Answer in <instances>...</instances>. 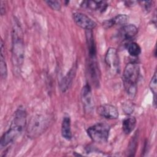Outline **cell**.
<instances>
[{"instance_id": "obj_11", "label": "cell", "mask_w": 157, "mask_h": 157, "mask_svg": "<svg viewBox=\"0 0 157 157\" xmlns=\"http://www.w3.org/2000/svg\"><path fill=\"white\" fill-rule=\"evenodd\" d=\"M85 37L88 50V59H96V46L92 30L85 31Z\"/></svg>"}, {"instance_id": "obj_19", "label": "cell", "mask_w": 157, "mask_h": 157, "mask_svg": "<svg viewBox=\"0 0 157 157\" xmlns=\"http://www.w3.org/2000/svg\"><path fill=\"white\" fill-rule=\"evenodd\" d=\"M127 50L129 54L134 57L138 56L141 53V48L140 45L134 42H131L128 45Z\"/></svg>"}, {"instance_id": "obj_8", "label": "cell", "mask_w": 157, "mask_h": 157, "mask_svg": "<svg viewBox=\"0 0 157 157\" xmlns=\"http://www.w3.org/2000/svg\"><path fill=\"white\" fill-rule=\"evenodd\" d=\"M75 23L80 28L86 30H92L96 26V23L91 18L81 12H74L72 14Z\"/></svg>"}, {"instance_id": "obj_12", "label": "cell", "mask_w": 157, "mask_h": 157, "mask_svg": "<svg viewBox=\"0 0 157 157\" xmlns=\"http://www.w3.org/2000/svg\"><path fill=\"white\" fill-rule=\"evenodd\" d=\"M129 17L125 14L117 15L109 20L102 22V26L105 29H109L115 25H124L127 23Z\"/></svg>"}, {"instance_id": "obj_23", "label": "cell", "mask_w": 157, "mask_h": 157, "mask_svg": "<svg viewBox=\"0 0 157 157\" xmlns=\"http://www.w3.org/2000/svg\"><path fill=\"white\" fill-rule=\"evenodd\" d=\"M0 9H1V15H4L5 13V6H3L2 4V1H1V7H0Z\"/></svg>"}, {"instance_id": "obj_22", "label": "cell", "mask_w": 157, "mask_h": 157, "mask_svg": "<svg viewBox=\"0 0 157 157\" xmlns=\"http://www.w3.org/2000/svg\"><path fill=\"white\" fill-rule=\"evenodd\" d=\"M142 3L144 4V9L146 10H149L152 6L153 2L152 1H143V2H142Z\"/></svg>"}, {"instance_id": "obj_13", "label": "cell", "mask_w": 157, "mask_h": 157, "mask_svg": "<svg viewBox=\"0 0 157 157\" xmlns=\"http://www.w3.org/2000/svg\"><path fill=\"white\" fill-rule=\"evenodd\" d=\"M81 6L83 8L88 9L91 10L103 12L107 9L108 4L105 1H85L82 2Z\"/></svg>"}, {"instance_id": "obj_3", "label": "cell", "mask_w": 157, "mask_h": 157, "mask_svg": "<svg viewBox=\"0 0 157 157\" xmlns=\"http://www.w3.org/2000/svg\"><path fill=\"white\" fill-rule=\"evenodd\" d=\"M140 74L139 66L136 63H129L125 66L122 80L124 90L130 98H134L137 93V83Z\"/></svg>"}, {"instance_id": "obj_15", "label": "cell", "mask_w": 157, "mask_h": 157, "mask_svg": "<svg viewBox=\"0 0 157 157\" xmlns=\"http://www.w3.org/2000/svg\"><path fill=\"white\" fill-rule=\"evenodd\" d=\"M75 70L76 68L75 67L71 68L68 73L62 79L60 84V88L63 92H65L66 90H67L72 84L74 75L75 74Z\"/></svg>"}, {"instance_id": "obj_4", "label": "cell", "mask_w": 157, "mask_h": 157, "mask_svg": "<svg viewBox=\"0 0 157 157\" xmlns=\"http://www.w3.org/2000/svg\"><path fill=\"white\" fill-rule=\"evenodd\" d=\"M50 123V118L44 114H36L29 120L26 132L29 138L35 139L42 134L48 128Z\"/></svg>"}, {"instance_id": "obj_6", "label": "cell", "mask_w": 157, "mask_h": 157, "mask_svg": "<svg viewBox=\"0 0 157 157\" xmlns=\"http://www.w3.org/2000/svg\"><path fill=\"white\" fill-rule=\"evenodd\" d=\"M105 62L112 74H116L120 71V59L117 50L113 47L108 48L105 55Z\"/></svg>"}, {"instance_id": "obj_7", "label": "cell", "mask_w": 157, "mask_h": 157, "mask_svg": "<svg viewBox=\"0 0 157 157\" xmlns=\"http://www.w3.org/2000/svg\"><path fill=\"white\" fill-rule=\"evenodd\" d=\"M80 98L85 112L88 113L92 112L94 109V104L91 92V88L88 83L85 85L82 88Z\"/></svg>"}, {"instance_id": "obj_21", "label": "cell", "mask_w": 157, "mask_h": 157, "mask_svg": "<svg viewBox=\"0 0 157 157\" xmlns=\"http://www.w3.org/2000/svg\"><path fill=\"white\" fill-rule=\"evenodd\" d=\"M45 2L53 10H59L61 9V4L58 1H46Z\"/></svg>"}, {"instance_id": "obj_20", "label": "cell", "mask_w": 157, "mask_h": 157, "mask_svg": "<svg viewBox=\"0 0 157 157\" xmlns=\"http://www.w3.org/2000/svg\"><path fill=\"white\" fill-rule=\"evenodd\" d=\"M156 72H155L151 78V80L149 83V87L153 94V106L156 107V92H157V82H156Z\"/></svg>"}, {"instance_id": "obj_2", "label": "cell", "mask_w": 157, "mask_h": 157, "mask_svg": "<svg viewBox=\"0 0 157 157\" xmlns=\"http://www.w3.org/2000/svg\"><path fill=\"white\" fill-rule=\"evenodd\" d=\"M12 31V62L13 69L19 72L25 58V44L21 28L17 20H13Z\"/></svg>"}, {"instance_id": "obj_5", "label": "cell", "mask_w": 157, "mask_h": 157, "mask_svg": "<svg viewBox=\"0 0 157 157\" xmlns=\"http://www.w3.org/2000/svg\"><path fill=\"white\" fill-rule=\"evenodd\" d=\"M110 130V126L105 122H100L89 127L86 132L90 139L97 143L107 142Z\"/></svg>"}, {"instance_id": "obj_14", "label": "cell", "mask_w": 157, "mask_h": 157, "mask_svg": "<svg viewBox=\"0 0 157 157\" xmlns=\"http://www.w3.org/2000/svg\"><path fill=\"white\" fill-rule=\"evenodd\" d=\"M61 135L63 138L70 140L72 137L71 131V118L68 116L64 117L61 123Z\"/></svg>"}, {"instance_id": "obj_10", "label": "cell", "mask_w": 157, "mask_h": 157, "mask_svg": "<svg viewBox=\"0 0 157 157\" xmlns=\"http://www.w3.org/2000/svg\"><path fill=\"white\" fill-rule=\"evenodd\" d=\"M138 33L137 28L132 24L123 25L118 32V37L122 40H128L133 38Z\"/></svg>"}, {"instance_id": "obj_16", "label": "cell", "mask_w": 157, "mask_h": 157, "mask_svg": "<svg viewBox=\"0 0 157 157\" xmlns=\"http://www.w3.org/2000/svg\"><path fill=\"white\" fill-rule=\"evenodd\" d=\"M136 125V119L134 117L129 116L123 120L122 129L123 132L128 135L134 129Z\"/></svg>"}, {"instance_id": "obj_18", "label": "cell", "mask_w": 157, "mask_h": 157, "mask_svg": "<svg viewBox=\"0 0 157 157\" xmlns=\"http://www.w3.org/2000/svg\"><path fill=\"white\" fill-rule=\"evenodd\" d=\"M136 132L132 136L131 139L129 141V144L128 145V155L129 156H134L135 153L136 151L137 146L138 144V133Z\"/></svg>"}, {"instance_id": "obj_17", "label": "cell", "mask_w": 157, "mask_h": 157, "mask_svg": "<svg viewBox=\"0 0 157 157\" xmlns=\"http://www.w3.org/2000/svg\"><path fill=\"white\" fill-rule=\"evenodd\" d=\"M4 43L3 40H1V56H0V72L1 77L3 79H6L7 76V67L5 60V56L4 54Z\"/></svg>"}, {"instance_id": "obj_1", "label": "cell", "mask_w": 157, "mask_h": 157, "mask_svg": "<svg viewBox=\"0 0 157 157\" xmlns=\"http://www.w3.org/2000/svg\"><path fill=\"white\" fill-rule=\"evenodd\" d=\"M26 123V112L23 107H19L14 113L9 128L1 138L0 146L2 148L12 144L21 134Z\"/></svg>"}, {"instance_id": "obj_9", "label": "cell", "mask_w": 157, "mask_h": 157, "mask_svg": "<svg viewBox=\"0 0 157 157\" xmlns=\"http://www.w3.org/2000/svg\"><path fill=\"white\" fill-rule=\"evenodd\" d=\"M97 113L100 116L109 120H115L118 118L117 109L110 104H103L97 109Z\"/></svg>"}]
</instances>
